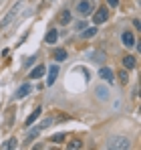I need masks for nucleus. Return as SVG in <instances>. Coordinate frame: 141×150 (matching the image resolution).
Returning a JSON list of instances; mask_svg holds the SVG:
<instances>
[{
	"label": "nucleus",
	"instance_id": "1",
	"mask_svg": "<svg viewBox=\"0 0 141 150\" xmlns=\"http://www.w3.org/2000/svg\"><path fill=\"white\" fill-rule=\"evenodd\" d=\"M107 148H113V150H127L131 148V140L127 136H111L107 140Z\"/></svg>",
	"mask_w": 141,
	"mask_h": 150
},
{
	"label": "nucleus",
	"instance_id": "2",
	"mask_svg": "<svg viewBox=\"0 0 141 150\" xmlns=\"http://www.w3.org/2000/svg\"><path fill=\"white\" fill-rule=\"evenodd\" d=\"M20 8H22V0H20V2H16V4L6 12V16L0 21V30H4L8 25H12V23H14V18H16V14H18V10H20Z\"/></svg>",
	"mask_w": 141,
	"mask_h": 150
},
{
	"label": "nucleus",
	"instance_id": "3",
	"mask_svg": "<svg viewBox=\"0 0 141 150\" xmlns=\"http://www.w3.org/2000/svg\"><path fill=\"white\" fill-rule=\"evenodd\" d=\"M109 16H111L109 8H107V6H101V8L95 12L93 23H95V25H103V23H107V21H109Z\"/></svg>",
	"mask_w": 141,
	"mask_h": 150
},
{
	"label": "nucleus",
	"instance_id": "4",
	"mask_svg": "<svg viewBox=\"0 0 141 150\" xmlns=\"http://www.w3.org/2000/svg\"><path fill=\"white\" fill-rule=\"evenodd\" d=\"M93 10H95V6H93L91 0H81V2L77 4V12H79L81 16H89Z\"/></svg>",
	"mask_w": 141,
	"mask_h": 150
},
{
	"label": "nucleus",
	"instance_id": "5",
	"mask_svg": "<svg viewBox=\"0 0 141 150\" xmlns=\"http://www.w3.org/2000/svg\"><path fill=\"white\" fill-rule=\"evenodd\" d=\"M99 77H101L103 81H107V83H113V81H115V73H113V69H109V67H101V69H99Z\"/></svg>",
	"mask_w": 141,
	"mask_h": 150
},
{
	"label": "nucleus",
	"instance_id": "6",
	"mask_svg": "<svg viewBox=\"0 0 141 150\" xmlns=\"http://www.w3.org/2000/svg\"><path fill=\"white\" fill-rule=\"evenodd\" d=\"M121 41H123V45H125L127 49L135 47V37H133V33H129V30H125V33L121 35Z\"/></svg>",
	"mask_w": 141,
	"mask_h": 150
},
{
	"label": "nucleus",
	"instance_id": "7",
	"mask_svg": "<svg viewBox=\"0 0 141 150\" xmlns=\"http://www.w3.org/2000/svg\"><path fill=\"white\" fill-rule=\"evenodd\" d=\"M57 77H59V65H50V67H48V79H47L48 87L57 81Z\"/></svg>",
	"mask_w": 141,
	"mask_h": 150
},
{
	"label": "nucleus",
	"instance_id": "8",
	"mask_svg": "<svg viewBox=\"0 0 141 150\" xmlns=\"http://www.w3.org/2000/svg\"><path fill=\"white\" fill-rule=\"evenodd\" d=\"M95 91H97V98H99L101 101H107V100H109V89H107V87L97 85V87H95Z\"/></svg>",
	"mask_w": 141,
	"mask_h": 150
},
{
	"label": "nucleus",
	"instance_id": "9",
	"mask_svg": "<svg viewBox=\"0 0 141 150\" xmlns=\"http://www.w3.org/2000/svg\"><path fill=\"white\" fill-rule=\"evenodd\" d=\"M45 71H47V67H45V65H36V67L30 71V79H40V77L45 75Z\"/></svg>",
	"mask_w": 141,
	"mask_h": 150
},
{
	"label": "nucleus",
	"instance_id": "10",
	"mask_svg": "<svg viewBox=\"0 0 141 150\" xmlns=\"http://www.w3.org/2000/svg\"><path fill=\"white\" fill-rule=\"evenodd\" d=\"M57 39H59V33H57V28H50L47 33V37H45V41H47L48 45H54L57 43Z\"/></svg>",
	"mask_w": 141,
	"mask_h": 150
},
{
	"label": "nucleus",
	"instance_id": "11",
	"mask_svg": "<svg viewBox=\"0 0 141 150\" xmlns=\"http://www.w3.org/2000/svg\"><path fill=\"white\" fill-rule=\"evenodd\" d=\"M30 91H32L30 83H24V85H20V87H18V91H16V98H26Z\"/></svg>",
	"mask_w": 141,
	"mask_h": 150
},
{
	"label": "nucleus",
	"instance_id": "12",
	"mask_svg": "<svg viewBox=\"0 0 141 150\" xmlns=\"http://www.w3.org/2000/svg\"><path fill=\"white\" fill-rule=\"evenodd\" d=\"M52 59H54V61H65V59H67V51L65 49H54L52 51Z\"/></svg>",
	"mask_w": 141,
	"mask_h": 150
},
{
	"label": "nucleus",
	"instance_id": "13",
	"mask_svg": "<svg viewBox=\"0 0 141 150\" xmlns=\"http://www.w3.org/2000/svg\"><path fill=\"white\" fill-rule=\"evenodd\" d=\"M95 26H97V25H95ZM95 26H91V28L85 26V28L81 30V37H83V39H91V37H95V35H97V28H95Z\"/></svg>",
	"mask_w": 141,
	"mask_h": 150
},
{
	"label": "nucleus",
	"instance_id": "14",
	"mask_svg": "<svg viewBox=\"0 0 141 150\" xmlns=\"http://www.w3.org/2000/svg\"><path fill=\"white\" fill-rule=\"evenodd\" d=\"M123 67H127V69H133V67H135V57H131V55H125V57H123Z\"/></svg>",
	"mask_w": 141,
	"mask_h": 150
},
{
	"label": "nucleus",
	"instance_id": "15",
	"mask_svg": "<svg viewBox=\"0 0 141 150\" xmlns=\"http://www.w3.org/2000/svg\"><path fill=\"white\" fill-rule=\"evenodd\" d=\"M59 23H61V25H69L70 23V12L69 10H63V12L59 14Z\"/></svg>",
	"mask_w": 141,
	"mask_h": 150
},
{
	"label": "nucleus",
	"instance_id": "16",
	"mask_svg": "<svg viewBox=\"0 0 141 150\" xmlns=\"http://www.w3.org/2000/svg\"><path fill=\"white\" fill-rule=\"evenodd\" d=\"M67 148H69V150H77V148H83V140H81V138H75V140H70L69 144H67Z\"/></svg>",
	"mask_w": 141,
	"mask_h": 150
},
{
	"label": "nucleus",
	"instance_id": "17",
	"mask_svg": "<svg viewBox=\"0 0 141 150\" xmlns=\"http://www.w3.org/2000/svg\"><path fill=\"white\" fill-rule=\"evenodd\" d=\"M91 59H93L95 63H103L107 57H105V53H101V51H95V53H91Z\"/></svg>",
	"mask_w": 141,
	"mask_h": 150
},
{
	"label": "nucleus",
	"instance_id": "18",
	"mask_svg": "<svg viewBox=\"0 0 141 150\" xmlns=\"http://www.w3.org/2000/svg\"><path fill=\"white\" fill-rule=\"evenodd\" d=\"M38 116H40V108H36V110H34V112H32V114H30V116H28V118H26V126L34 124V120H36V118H38Z\"/></svg>",
	"mask_w": 141,
	"mask_h": 150
},
{
	"label": "nucleus",
	"instance_id": "19",
	"mask_svg": "<svg viewBox=\"0 0 141 150\" xmlns=\"http://www.w3.org/2000/svg\"><path fill=\"white\" fill-rule=\"evenodd\" d=\"M65 138H67V136H65V132H59V134H54V136L50 138V142H54V144H63V142H65Z\"/></svg>",
	"mask_w": 141,
	"mask_h": 150
},
{
	"label": "nucleus",
	"instance_id": "20",
	"mask_svg": "<svg viewBox=\"0 0 141 150\" xmlns=\"http://www.w3.org/2000/svg\"><path fill=\"white\" fill-rule=\"evenodd\" d=\"M38 132H40V128H34L32 132H28V136H26V142H30V140H34V138L38 136Z\"/></svg>",
	"mask_w": 141,
	"mask_h": 150
},
{
	"label": "nucleus",
	"instance_id": "21",
	"mask_svg": "<svg viewBox=\"0 0 141 150\" xmlns=\"http://www.w3.org/2000/svg\"><path fill=\"white\" fill-rule=\"evenodd\" d=\"M16 146H18V144H16V140H14V138H10L8 142H4V146H2V148L10 150V148H16Z\"/></svg>",
	"mask_w": 141,
	"mask_h": 150
},
{
	"label": "nucleus",
	"instance_id": "22",
	"mask_svg": "<svg viewBox=\"0 0 141 150\" xmlns=\"http://www.w3.org/2000/svg\"><path fill=\"white\" fill-rule=\"evenodd\" d=\"M50 124H52V118H47V120H43V124L38 126V128H40V130H45V128H48Z\"/></svg>",
	"mask_w": 141,
	"mask_h": 150
},
{
	"label": "nucleus",
	"instance_id": "23",
	"mask_svg": "<svg viewBox=\"0 0 141 150\" xmlns=\"http://www.w3.org/2000/svg\"><path fill=\"white\" fill-rule=\"evenodd\" d=\"M119 79H121V83H127V81H129V75H127V71H121V73H119Z\"/></svg>",
	"mask_w": 141,
	"mask_h": 150
},
{
	"label": "nucleus",
	"instance_id": "24",
	"mask_svg": "<svg viewBox=\"0 0 141 150\" xmlns=\"http://www.w3.org/2000/svg\"><path fill=\"white\" fill-rule=\"evenodd\" d=\"M107 4H109L111 8H117V6H119V0H107Z\"/></svg>",
	"mask_w": 141,
	"mask_h": 150
},
{
	"label": "nucleus",
	"instance_id": "25",
	"mask_svg": "<svg viewBox=\"0 0 141 150\" xmlns=\"http://www.w3.org/2000/svg\"><path fill=\"white\" fill-rule=\"evenodd\" d=\"M85 28V23H77V30H83Z\"/></svg>",
	"mask_w": 141,
	"mask_h": 150
}]
</instances>
